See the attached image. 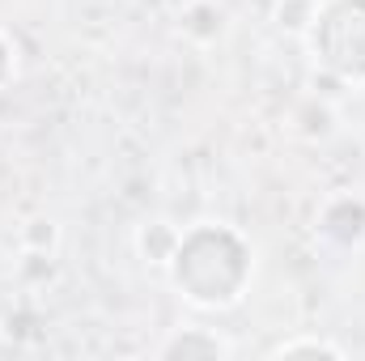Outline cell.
I'll return each mask as SVG.
<instances>
[{
    "instance_id": "6da1fadb",
    "label": "cell",
    "mask_w": 365,
    "mask_h": 361,
    "mask_svg": "<svg viewBox=\"0 0 365 361\" xmlns=\"http://www.w3.org/2000/svg\"><path fill=\"white\" fill-rule=\"evenodd\" d=\"M293 353H331V357H340V349L314 345V340H293V345H280V349H276V357H293Z\"/></svg>"
}]
</instances>
